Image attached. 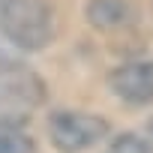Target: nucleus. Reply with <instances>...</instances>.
Returning a JSON list of instances; mask_svg holds the SVG:
<instances>
[{
  "mask_svg": "<svg viewBox=\"0 0 153 153\" xmlns=\"http://www.w3.org/2000/svg\"><path fill=\"white\" fill-rule=\"evenodd\" d=\"M0 3H6V0H0Z\"/></svg>",
  "mask_w": 153,
  "mask_h": 153,
  "instance_id": "9",
  "label": "nucleus"
},
{
  "mask_svg": "<svg viewBox=\"0 0 153 153\" xmlns=\"http://www.w3.org/2000/svg\"><path fill=\"white\" fill-rule=\"evenodd\" d=\"M111 123L87 111H54L48 117V138L60 153H84L105 141Z\"/></svg>",
  "mask_w": 153,
  "mask_h": 153,
  "instance_id": "2",
  "label": "nucleus"
},
{
  "mask_svg": "<svg viewBox=\"0 0 153 153\" xmlns=\"http://www.w3.org/2000/svg\"><path fill=\"white\" fill-rule=\"evenodd\" d=\"M147 135H150V144H153V120L147 123Z\"/></svg>",
  "mask_w": 153,
  "mask_h": 153,
  "instance_id": "8",
  "label": "nucleus"
},
{
  "mask_svg": "<svg viewBox=\"0 0 153 153\" xmlns=\"http://www.w3.org/2000/svg\"><path fill=\"white\" fill-rule=\"evenodd\" d=\"M105 153H153V150H150V144H147L144 138L126 132V135H117V138L108 144Z\"/></svg>",
  "mask_w": 153,
  "mask_h": 153,
  "instance_id": "7",
  "label": "nucleus"
},
{
  "mask_svg": "<svg viewBox=\"0 0 153 153\" xmlns=\"http://www.w3.org/2000/svg\"><path fill=\"white\" fill-rule=\"evenodd\" d=\"M42 99H45L42 78L36 72H30L27 66H21V60L0 66V111H6V114L33 111Z\"/></svg>",
  "mask_w": 153,
  "mask_h": 153,
  "instance_id": "3",
  "label": "nucleus"
},
{
  "mask_svg": "<svg viewBox=\"0 0 153 153\" xmlns=\"http://www.w3.org/2000/svg\"><path fill=\"white\" fill-rule=\"evenodd\" d=\"M84 18L90 27L111 33V30L132 27L138 21V9H135L132 0H87Z\"/></svg>",
  "mask_w": 153,
  "mask_h": 153,
  "instance_id": "5",
  "label": "nucleus"
},
{
  "mask_svg": "<svg viewBox=\"0 0 153 153\" xmlns=\"http://www.w3.org/2000/svg\"><path fill=\"white\" fill-rule=\"evenodd\" d=\"M0 153H39L36 141L9 117H0Z\"/></svg>",
  "mask_w": 153,
  "mask_h": 153,
  "instance_id": "6",
  "label": "nucleus"
},
{
  "mask_svg": "<svg viewBox=\"0 0 153 153\" xmlns=\"http://www.w3.org/2000/svg\"><path fill=\"white\" fill-rule=\"evenodd\" d=\"M108 90L126 105H150L153 102V60L123 63L108 72Z\"/></svg>",
  "mask_w": 153,
  "mask_h": 153,
  "instance_id": "4",
  "label": "nucleus"
},
{
  "mask_svg": "<svg viewBox=\"0 0 153 153\" xmlns=\"http://www.w3.org/2000/svg\"><path fill=\"white\" fill-rule=\"evenodd\" d=\"M54 9L42 0H6L0 3V33L18 51H42L54 39Z\"/></svg>",
  "mask_w": 153,
  "mask_h": 153,
  "instance_id": "1",
  "label": "nucleus"
}]
</instances>
